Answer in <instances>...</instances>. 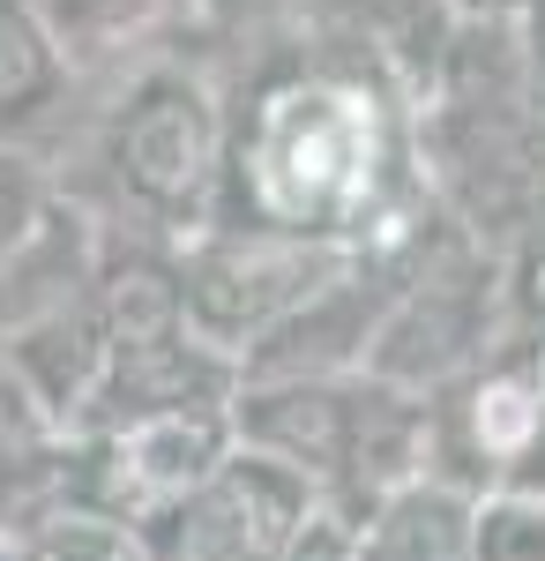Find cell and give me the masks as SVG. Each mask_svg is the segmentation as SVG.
<instances>
[{
	"mask_svg": "<svg viewBox=\"0 0 545 561\" xmlns=\"http://www.w3.org/2000/svg\"><path fill=\"white\" fill-rule=\"evenodd\" d=\"M494 262L463 255H433L419 277H404L389 307L374 322V345L359 359V375H374L389 389H411V397H433V389L463 382L478 359H486V337H494Z\"/></svg>",
	"mask_w": 545,
	"mask_h": 561,
	"instance_id": "8992f818",
	"label": "cell"
},
{
	"mask_svg": "<svg viewBox=\"0 0 545 561\" xmlns=\"http://www.w3.org/2000/svg\"><path fill=\"white\" fill-rule=\"evenodd\" d=\"M232 434L292 465L329 517L359 524L396 486L426 479V397L374 375H285L232 389Z\"/></svg>",
	"mask_w": 545,
	"mask_h": 561,
	"instance_id": "7a4b0ae2",
	"label": "cell"
},
{
	"mask_svg": "<svg viewBox=\"0 0 545 561\" xmlns=\"http://www.w3.org/2000/svg\"><path fill=\"white\" fill-rule=\"evenodd\" d=\"M389 135L381 105L351 76H285L254 98L247 128L224 142V187H240L247 232L344 248L381 195Z\"/></svg>",
	"mask_w": 545,
	"mask_h": 561,
	"instance_id": "6da1fadb",
	"label": "cell"
},
{
	"mask_svg": "<svg viewBox=\"0 0 545 561\" xmlns=\"http://www.w3.org/2000/svg\"><path fill=\"white\" fill-rule=\"evenodd\" d=\"M515 300H523V314H538V322H545V240L523 255V270H515Z\"/></svg>",
	"mask_w": 545,
	"mask_h": 561,
	"instance_id": "2e32d148",
	"label": "cell"
},
{
	"mask_svg": "<svg viewBox=\"0 0 545 561\" xmlns=\"http://www.w3.org/2000/svg\"><path fill=\"white\" fill-rule=\"evenodd\" d=\"M224 113L202 76L142 68L105 128V173L127 203L158 225H202L224 195Z\"/></svg>",
	"mask_w": 545,
	"mask_h": 561,
	"instance_id": "3957f363",
	"label": "cell"
},
{
	"mask_svg": "<svg viewBox=\"0 0 545 561\" xmlns=\"http://www.w3.org/2000/svg\"><path fill=\"white\" fill-rule=\"evenodd\" d=\"M336 270H351L344 248L314 240H277V232H224L179 270V322L187 337H202L217 359H247L285 314L314 300Z\"/></svg>",
	"mask_w": 545,
	"mask_h": 561,
	"instance_id": "5b68a950",
	"label": "cell"
},
{
	"mask_svg": "<svg viewBox=\"0 0 545 561\" xmlns=\"http://www.w3.org/2000/svg\"><path fill=\"white\" fill-rule=\"evenodd\" d=\"M471 15H523V8H538V0H463Z\"/></svg>",
	"mask_w": 545,
	"mask_h": 561,
	"instance_id": "e0dca14e",
	"label": "cell"
},
{
	"mask_svg": "<svg viewBox=\"0 0 545 561\" xmlns=\"http://www.w3.org/2000/svg\"><path fill=\"white\" fill-rule=\"evenodd\" d=\"M15 561H142V539H135V524L105 517V510H53L15 547Z\"/></svg>",
	"mask_w": 545,
	"mask_h": 561,
	"instance_id": "8fae6325",
	"label": "cell"
},
{
	"mask_svg": "<svg viewBox=\"0 0 545 561\" xmlns=\"http://www.w3.org/2000/svg\"><path fill=\"white\" fill-rule=\"evenodd\" d=\"M232 404H172V412H142V420H120L105 427V465H97V486H105V517L142 524L150 510L179 502L195 479L232 457Z\"/></svg>",
	"mask_w": 545,
	"mask_h": 561,
	"instance_id": "52a82bcc",
	"label": "cell"
},
{
	"mask_svg": "<svg viewBox=\"0 0 545 561\" xmlns=\"http://www.w3.org/2000/svg\"><path fill=\"white\" fill-rule=\"evenodd\" d=\"M53 217V180L23 142H0V270L38 240V225Z\"/></svg>",
	"mask_w": 545,
	"mask_h": 561,
	"instance_id": "4fadbf2b",
	"label": "cell"
},
{
	"mask_svg": "<svg viewBox=\"0 0 545 561\" xmlns=\"http://www.w3.org/2000/svg\"><path fill=\"white\" fill-rule=\"evenodd\" d=\"M285 561H359V554H351V524L322 510V517H314L306 531H299V547H292Z\"/></svg>",
	"mask_w": 545,
	"mask_h": 561,
	"instance_id": "5bb4252c",
	"label": "cell"
},
{
	"mask_svg": "<svg viewBox=\"0 0 545 561\" xmlns=\"http://www.w3.org/2000/svg\"><path fill=\"white\" fill-rule=\"evenodd\" d=\"M0 561H15V547H0Z\"/></svg>",
	"mask_w": 545,
	"mask_h": 561,
	"instance_id": "ac0fdd59",
	"label": "cell"
},
{
	"mask_svg": "<svg viewBox=\"0 0 545 561\" xmlns=\"http://www.w3.org/2000/svg\"><path fill=\"white\" fill-rule=\"evenodd\" d=\"M351 554L359 561H471V494L441 479L396 486L381 510L351 524Z\"/></svg>",
	"mask_w": 545,
	"mask_h": 561,
	"instance_id": "ba28073f",
	"label": "cell"
},
{
	"mask_svg": "<svg viewBox=\"0 0 545 561\" xmlns=\"http://www.w3.org/2000/svg\"><path fill=\"white\" fill-rule=\"evenodd\" d=\"M68 60L45 31L38 0H0V142H23L53 121V105L68 98Z\"/></svg>",
	"mask_w": 545,
	"mask_h": 561,
	"instance_id": "9c48e42d",
	"label": "cell"
},
{
	"mask_svg": "<svg viewBox=\"0 0 545 561\" xmlns=\"http://www.w3.org/2000/svg\"><path fill=\"white\" fill-rule=\"evenodd\" d=\"M314 517L322 502L292 465L232 442V457L210 465L179 502L150 510L135 539H142V561H285Z\"/></svg>",
	"mask_w": 545,
	"mask_h": 561,
	"instance_id": "277c9868",
	"label": "cell"
},
{
	"mask_svg": "<svg viewBox=\"0 0 545 561\" xmlns=\"http://www.w3.org/2000/svg\"><path fill=\"white\" fill-rule=\"evenodd\" d=\"M471 561H545L538 494H478L471 502Z\"/></svg>",
	"mask_w": 545,
	"mask_h": 561,
	"instance_id": "7c38bea8",
	"label": "cell"
},
{
	"mask_svg": "<svg viewBox=\"0 0 545 561\" xmlns=\"http://www.w3.org/2000/svg\"><path fill=\"white\" fill-rule=\"evenodd\" d=\"M187 0H38L45 31L68 68H105L127 60V45H150Z\"/></svg>",
	"mask_w": 545,
	"mask_h": 561,
	"instance_id": "30bf717a",
	"label": "cell"
},
{
	"mask_svg": "<svg viewBox=\"0 0 545 561\" xmlns=\"http://www.w3.org/2000/svg\"><path fill=\"white\" fill-rule=\"evenodd\" d=\"M494 494H538V502H545V420H538V434L508 457V472L494 479Z\"/></svg>",
	"mask_w": 545,
	"mask_h": 561,
	"instance_id": "9a60e30c",
	"label": "cell"
}]
</instances>
